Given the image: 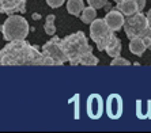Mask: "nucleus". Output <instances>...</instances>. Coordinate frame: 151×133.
<instances>
[{"label": "nucleus", "mask_w": 151, "mask_h": 133, "mask_svg": "<svg viewBox=\"0 0 151 133\" xmlns=\"http://www.w3.org/2000/svg\"><path fill=\"white\" fill-rule=\"evenodd\" d=\"M0 65H53L38 46L30 45L26 39L8 41L0 50Z\"/></svg>", "instance_id": "obj_1"}, {"label": "nucleus", "mask_w": 151, "mask_h": 133, "mask_svg": "<svg viewBox=\"0 0 151 133\" xmlns=\"http://www.w3.org/2000/svg\"><path fill=\"white\" fill-rule=\"evenodd\" d=\"M61 46L67 56V60L72 65L79 64V59L84 53L91 52V46L88 45L87 37L83 31H76L74 34L67 35L65 38L61 39Z\"/></svg>", "instance_id": "obj_2"}, {"label": "nucleus", "mask_w": 151, "mask_h": 133, "mask_svg": "<svg viewBox=\"0 0 151 133\" xmlns=\"http://www.w3.org/2000/svg\"><path fill=\"white\" fill-rule=\"evenodd\" d=\"M4 39L15 41V39H25L29 34V23L23 16L18 14H12L6 19L1 27Z\"/></svg>", "instance_id": "obj_3"}, {"label": "nucleus", "mask_w": 151, "mask_h": 133, "mask_svg": "<svg viewBox=\"0 0 151 133\" xmlns=\"http://www.w3.org/2000/svg\"><path fill=\"white\" fill-rule=\"evenodd\" d=\"M123 29L125 30V35L129 39L143 38L144 35L151 34V26L148 23L147 15L143 12H135L125 18Z\"/></svg>", "instance_id": "obj_4"}, {"label": "nucleus", "mask_w": 151, "mask_h": 133, "mask_svg": "<svg viewBox=\"0 0 151 133\" xmlns=\"http://www.w3.org/2000/svg\"><path fill=\"white\" fill-rule=\"evenodd\" d=\"M113 35H114V31L108 26L105 19H97L95 18L90 23V37L95 42L97 49L99 52H104L106 49L108 44L113 38Z\"/></svg>", "instance_id": "obj_5"}, {"label": "nucleus", "mask_w": 151, "mask_h": 133, "mask_svg": "<svg viewBox=\"0 0 151 133\" xmlns=\"http://www.w3.org/2000/svg\"><path fill=\"white\" fill-rule=\"evenodd\" d=\"M41 52L53 63V65H63L67 60V56L61 46V39L59 37H53L41 48Z\"/></svg>", "instance_id": "obj_6"}, {"label": "nucleus", "mask_w": 151, "mask_h": 133, "mask_svg": "<svg viewBox=\"0 0 151 133\" xmlns=\"http://www.w3.org/2000/svg\"><path fill=\"white\" fill-rule=\"evenodd\" d=\"M26 6V0H0V14H23Z\"/></svg>", "instance_id": "obj_7"}, {"label": "nucleus", "mask_w": 151, "mask_h": 133, "mask_svg": "<svg viewBox=\"0 0 151 133\" xmlns=\"http://www.w3.org/2000/svg\"><path fill=\"white\" fill-rule=\"evenodd\" d=\"M124 16L125 15L116 8V10L108 11V14H106V16L104 19H105V22L108 23V26L112 29L113 31H119V30L123 29L124 22H125V18Z\"/></svg>", "instance_id": "obj_8"}, {"label": "nucleus", "mask_w": 151, "mask_h": 133, "mask_svg": "<svg viewBox=\"0 0 151 133\" xmlns=\"http://www.w3.org/2000/svg\"><path fill=\"white\" fill-rule=\"evenodd\" d=\"M116 8L119 11H121L125 16H129V15L135 14V12H139L136 0H121V1L117 3Z\"/></svg>", "instance_id": "obj_9"}, {"label": "nucleus", "mask_w": 151, "mask_h": 133, "mask_svg": "<svg viewBox=\"0 0 151 133\" xmlns=\"http://www.w3.org/2000/svg\"><path fill=\"white\" fill-rule=\"evenodd\" d=\"M105 52L108 53V56H110L112 59L119 57L120 53H121V41H120V38H117V37L113 35V38L110 39V42L108 44V46H106Z\"/></svg>", "instance_id": "obj_10"}, {"label": "nucleus", "mask_w": 151, "mask_h": 133, "mask_svg": "<svg viewBox=\"0 0 151 133\" xmlns=\"http://www.w3.org/2000/svg\"><path fill=\"white\" fill-rule=\"evenodd\" d=\"M146 49H147V46H146V44H144L143 38H132L129 42V50L132 54H135V56H143V53L146 52Z\"/></svg>", "instance_id": "obj_11"}, {"label": "nucleus", "mask_w": 151, "mask_h": 133, "mask_svg": "<svg viewBox=\"0 0 151 133\" xmlns=\"http://www.w3.org/2000/svg\"><path fill=\"white\" fill-rule=\"evenodd\" d=\"M83 8H84L83 0H68L67 1V11L71 15L79 16L81 12L83 11Z\"/></svg>", "instance_id": "obj_12"}, {"label": "nucleus", "mask_w": 151, "mask_h": 133, "mask_svg": "<svg viewBox=\"0 0 151 133\" xmlns=\"http://www.w3.org/2000/svg\"><path fill=\"white\" fill-rule=\"evenodd\" d=\"M95 18H97V8L91 7V6H88V7H84L83 11H82V22L83 23H87V25H90L93 21H94Z\"/></svg>", "instance_id": "obj_13"}, {"label": "nucleus", "mask_w": 151, "mask_h": 133, "mask_svg": "<svg viewBox=\"0 0 151 133\" xmlns=\"http://www.w3.org/2000/svg\"><path fill=\"white\" fill-rule=\"evenodd\" d=\"M98 63H99L98 57H95L93 54V52L84 53L83 56L79 59V64H82V65H98Z\"/></svg>", "instance_id": "obj_14"}, {"label": "nucleus", "mask_w": 151, "mask_h": 133, "mask_svg": "<svg viewBox=\"0 0 151 133\" xmlns=\"http://www.w3.org/2000/svg\"><path fill=\"white\" fill-rule=\"evenodd\" d=\"M55 15H48L45 21V25H44V29H45V33L48 35H55L56 33V27H55Z\"/></svg>", "instance_id": "obj_15"}, {"label": "nucleus", "mask_w": 151, "mask_h": 133, "mask_svg": "<svg viewBox=\"0 0 151 133\" xmlns=\"http://www.w3.org/2000/svg\"><path fill=\"white\" fill-rule=\"evenodd\" d=\"M110 65L114 66V65H131V63L128 61L127 59H123V57H114V59L110 61Z\"/></svg>", "instance_id": "obj_16"}, {"label": "nucleus", "mask_w": 151, "mask_h": 133, "mask_svg": "<svg viewBox=\"0 0 151 133\" xmlns=\"http://www.w3.org/2000/svg\"><path fill=\"white\" fill-rule=\"evenodd\" d=\"M88 6H91L94 8H104L105 4L108 3V0H87Z\"/></svg>", "instance_id": "obj_17"}, {"label": "nucleus", "mask_w": 151, "mask_h": 133, "mask_svg": "<svg viewBox=\"0 0 151 133\" xmlns=\"http://www.w3.org/2000/svg\"><path fill=\"white\" fill-rule=\"evenodd\" d=\"M65 0H46V4L50 8H59L60 6H63Z\"/></svg>", "instance_id": "obj_18"}, {"label": "nucleus", "mask_w": 151, "mask_h": 133, "mask_svg": "<svg viewBox=\"0 0 151 133\" xmlns=\"http://www.w3.org/2000/svg\"><path fill=\"white\" fill-rule=\"evenodd\" d=\"M143 41H144V44H146V46H147V49H151V34L144 35Z\"/></svg>", "instance_id": "obj_19"}, {"label": "nucleus", "mask_w": 151, "mask_h": 133, "mask_svg": "<svg viewBox=\"0 0 151 133\" xmlns=\"http://www.w3.org/2000/svg\"><path fill=\"white\" fill-rule=\"evenodd\" d=\"M136 3H137L139 12H142V11L144 10V7H146V0H136Z\"/></svg>", "instance_id": "obj_20"}, {"label": "nucleus", "mask_w": 151, "mask_h": 133, "mask_svg": "<svg viewBox=\"0 0 151 133\" xmlns=\"http://www.w3.org/2000/svg\"><path fill=\"white\" fill-rule=\"evenodd\" d=\"M147 19H148V23H150V26H151V10H148V12H147Z\"/></svg>", "instance_id": "obj_21"}, {"label": "nucleus", "mask_w": 151, "mask_h": 133, "mask_svg": "<svg viewBox=\"0 0 151 133\" xmlns=\"http://www.w3.org/2000/svg\"><path fill=\"white\" fill-rule=\"evenodd\" d=\"M105 8H106L108 11H110V10H112V6H110L109 3H106V4H105Z\"/></svg>", "instance_id": "obj_22"}, {"label": "nucleus", "mask_w": 151, "mask_h": 133, "mask_svg": "<svg viewBox=\"0 0 151 133\" xmlns=\"http://www.w3.org/2000/svg\"><path fill=\"white\" fill-rule=\"evenodd\" d=\"M40 18H41V16H40V14H34V15H33V19H35V21H37V19H40Z\"/></svg>", "instance_id": "obj_23"}, {"label": "nucleus", "mask_w": 151, "mask_h": 133, "mask_svg": "<svg viewBox=\"0 0 151 133\" xmlns=\"http://www.w3.org/2000/svg\"><path fill=\"white\" fill-rule=\"evenodd\" d=\"M114 1H116V3H119V1H121V0H114Z\"/></svg>", "instance_id": "obj_24"}]
</instances>
